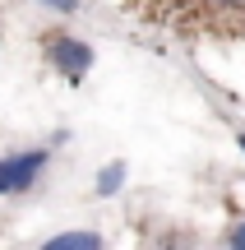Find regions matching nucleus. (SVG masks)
Wrapping results in <instances>:
<instances>
[{
	"instance_id": "1",
	"label": "nucleus",
	"mask_w": 245,
	"mask_h": 250,
	"mask_svg": "<svg viewBox=\"0 0 245 250\" xmlns=\"http://www.w3.org/2000/svg\"><path fill=\"white\" fill-rule=\"evenodd\" d=\"M46 162H51L46 148H23V153L0 158V195H23V190H33L37 176L46 171Z\"/></svg>"
},
{
	"instance_id": "2",
	"label": "nucleus",
	"mask_w": 245,
	"mask_h": 250,
	"mask_svg": "<svg viewBox=\"0 0 245 250\" xmlns=\"http://www.w3.org/2000/svg\"><path fill=\"white\" fill-rule=\"evenodd\" d=\"M46 56H51L56 74H65L70 83H79L83 74L93 70V46L79 42V37H70V33H56L51 42H46Z\"/></svg>"
},
{
	"instance_id": "3",
	"label": "nucleus",
	"mask_w": 245,
	"mask_h": 250,
	"mask_svg": "<svg viewBox=\"0 0 245 250\" xmlns=\"http://www.w3.org/2000/svg\"><path fill=\"white\" fill-rule=\"evenodd\" d=\"M37 250H102V236L88 232V227H74V232H56V236H46Z\"/></svg>"
},
{
	"instance_id": "4",
	"label": "nucleus",
	"mask_w": 245,
	"mask_h": 250,
	"mask_svg": "<svg viewBox=\"0 0 245 250\" xmlns=\"http://www.w3.org/2000/svg\"><path fill=\"white\" fill-rule=\"evenodd\" d=\"M125 176H130V167H125L120 158H116V162H107V167L97 171V181H93V190H97L102 199H111V195H116L120 186H125Z\"/></svg>"
},
{
	"instance_id": "5",
	"label": "nucleus",
	"mask_w": 245,
	"mask_h": 250,
	"mask_svg": "<svg viewBox=\"0 0 245 250\" xmlns=\"http://www.w3.org/2000/svg\"><path fill=\"white\" fill-rule=\"evenodd\" d=\"M227 246H231V250H245V218H241V223H236V232H231V236H227Z\"/></svg>"
},
{
	"instance_id": "6",
	"label": "nucleus",
	"mask_w": 245,
	"mask_h": 250,
	"mask_svg": "<svg viewBox=\"0 0 245 250\" xmlns=\"http://www.w3.org/2000/svg\"><path fill=\"white\" fill-rule=\"evenodd\" d=\"M42 5H51V9H60V14H74V9H79V0H42Z\"/></svg>"
},
{
	"instance_id": "7",
	"label": "nucleus",
	"mask_w": 245,
	"mask_h": 250,
	"mask_svg": "<svg viewBox=\"0 0 245 250\" xmlns=\"http://www.w3.org/2000/svg\"><path fill=\"white\" fill-rule=\"evenodd\" d=\"M218 5H241V0H218Z\"/></svg>"
},
{
	"instance_id": "8",
	"label": "nucleus",
	"mask_w": 245,
	"mask_h": 250,
	"mask_svg": "<svg viewBox=\"0 0 245 250\" xmlns=\"http://www.w3.org/2000/svg\"><path fill=\"white\" fill-rule=\"evenodd\" d=\"M236 144H241V153H245V134H241V139H236Z\"/></svg>"
},
{
	"instance_id": "9",
	"label": "nucleus",
	"mask_w": 245,
	"mask_h": 250,
	"mask_svg": "<svg viewBox=\"0 0 245 250\" xmlns=\"http://www.w3.org/2000/svg\"><path fill=\"white\" fill-rule=\"evenodd\" d=\"M162 250H176V246H162Z\"/></svg>"
}]
</instances>
